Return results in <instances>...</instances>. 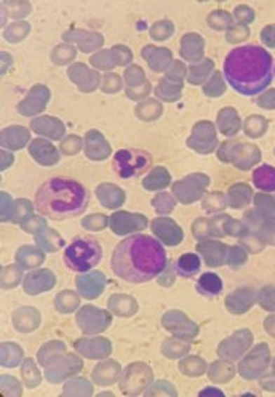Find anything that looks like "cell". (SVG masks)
<instances>
[{"mask_svg":"<svg viewBox=\"0 0 275 397\" xmlns=\"http://www.w3.org/2000/svg\"><path fill=\"white\" fill-rule=\"evenodd\" d=\"M53 285H55V275L50 271H45V269L43 271H36L29 274L25 282L26 292L32 293V295H36V293H40L43 290H50Z\"/></svg>","mask_w":275,"mask_h":397,"instance_id":"cell-9","label":"cell"},{"mask_svg":"<svg viewBox=\"0 0 275 397\" xmlns=\"http://www.w3.org/2000/svg\"><path fill=\"white\" fill-rule=\"evenodd\" d=\"M77 298L74 297V293H69V292H65V293H61V295L56 298V306H58L60 311H65V313H67V311H72L74 306H77Z\"/></svg>","mask_w":275,"mask_h":397,"instance_id":"cell-18","label":"cell"},{"mask_svg":"<svg viewBox=\"0 0 275 397\" xmlns=\"http://www.w3.org/2000/svg\"><path fill=\"white\" fill-rule=\"evenodd\" d=\"M102 250L93 237H79L67 247L65 261L72 271L87 273L101 261Z\"/></svg>","mask_w":275,"mask_h":397,"instance_id":"cell-4","label":"cell"},{"mask_svg":"<svg viewBox=\"0 0 275 397\" xmlns=\"http://www.w3.org/2000/svg\"><path fill=\"white\" fill-rule=\"evenodd\" d=\"M168 174L163 169H157L152 171V175L147 178L145 181V188L146 189H160L165 188L168 184Z\"/></svg>","mask_w":275,"mask_h":397,"instance_id":"cell-17","label":"cell"},{"mask_svg":"<svg viewBox=\"0 0 275 397\" xmlns=\"http://www.w3.org/2000/svg\"><path fill=\"white\" fill-rule=\"evenodd\" d=\"M101 318H107L106 313H102V311H96L93 309V306H85V309H82L79 313V324L80 327L85 332H90V333H96L98 330H102L107 324L105 322H96V319H101Z\"/></svg>","mask_w":275,"mask_h":397,"instance_id":"cell-10","label":"cell"},{"mask_svg":"<svg viewBox=\"0 0 275 397\" xmlns=\"http://www.w3.org/2000/svg\"><path fill=\"white\" fill-rule=\"evenodd\" d=\"M87 199V191L80 183L69 178H53L39 189L36 209L51 220H67L82 214Z\"/></svg>","mask_w":275,"mask_h":397,"instance_id":"cell-3","label":"cell"},{"mask_svg":"<svg viewBox=\"0 0 275 397\" xmlns=\"http://www.w3.org/2000/svg\"><path fill=\"white\" fill-rule=\"evenodd\" d=\"M224 76L231 87L245 96L257 95L272 82V58L256 45L234 48L226 56Z\"/></svg>","mask_w":275,"mask_h":397,"instance_id":"cell-2","label":"cell"},{"mask_svg":"<svg viewBox=\"0 0 275 397\" xmlns=\"http://www.w3.org/2000/svg\"><path fill=\"white\" fill-rule=\"evenodd\" d=\"M151 165V157L142 151H135V149H120L114 155V169L117 175L122 178H135L149 169Z\"/></svg>","mask_w":275,"mask_h":397,"instance_id":"cell-5","label":"cell"},{"mask_svg":"<svg viewBox=\"0 0 275 397\" xmlns=\"http://www.w3.org/2000/svg\"><path fill=\"white\" fill-rule=\"evenodd\" d=\"M31 154L32 157H36L40 164H55L58 160V152L56 149L50 145V143L43 140H36L31 145Z\"/></svg>","mask_w":275,"mask_h":397,"instance_id":"cell-11","label":"cell"},{"mask_svg":"<svg viewBox=\"0 0 275 397\" xmlns=\"http://www.w3.org/2000/svg\"><path fill=\"white\" fill-rule=\"evenodd\" d=\"M152 229L165 244L176 245L181 240V229L168 218H157L152 221Z\"/></svg>","mask_w":275,"mask_h":397,"instance_id":"cell-7","label":"cell"},{"mask_svg":"<svg viewBox=\"0 0 275 397\" xmlns=\"http://www.w3.org/2000/svg\"><path fill=\"white\" fill-rule=\"evenodd\" d=\"M167 266V255L156 239L149 235H133L120 242L112 255V269L119 278L142 284L160 273Z\"/></svg>","mask_w":275,"mask_h":397,"instance_id":"cell-1","label":"cell"},{"mask_svg":"<svg viewBox=\"0 0 275 397\" xmlns=\"http://www.w3.org/2000/svg\"><path fill=\"white\" fill-rule=\"evenodd\" d=\"M109 224H111L112 231L116 234H128L138 231V229H145L147 223L142 215H131L120 211V214H116L111 218Z\"/></svg>","mask_w":275,"mask_h":397,"instance_id":"cell-6","label":"cell"},{"mask_svg":"<svg viewBox=\"0 0 275 397\" xmlns=\"http://www.w3.org/2000/svg\"><path fill=\"white\" fill-rule=\"evenodd\" d=\"M255 184L262 191H274L275 189V170L269 165L261 167L255 171Z\"/></svg>","mask_w":275,"mask_h":397,"instance_id":"cell-13","label":"cell"},{"mask_svg":"<svg viewBox=\"0 0 275 397\" xmlns=\"http://www.w3.org/2000/svg\"><path fill=\"white\" fill-rule=\"evenodd\" d=\"M176 268H177V273H180L181 275L191 278V275L199 273L200 258L197 255H194V253H186V255H182L180 260H177Z\"/></svg>","mask_w":275,"mask_h":397,"instance_id":"cell-14","label":"cell"},{"mask_svg":"<svg viewBox=\"0 0 275 397\" xmlns=\"http://www.w3.org/2000/svg\"><path fill=\"white\" fill-rule=\"evenodd\" d=\"M222 289V282L216 274L206 273L199 280V290L205 295H217Z\"/></svg>","mask_w":275,"mask_h":397,"instance_id":"cell-15","label":"cell"},{"mask_svg":"<svg viewBox=\"0 0 275 397\" xmlns=\"http://www.w3.org/2000/svg\"><path fill=\"white\" fill-rule=\"evenodd\" d=\"M2 143L5 146H10L13 149H18L26 145V141L29 140V134L26 130L20 129V126H11L8 130H4L2 134Z\"/></svg>","mask_w":275,"mask_h":397,"instance_id":"cell-12","label":"cell"},{"mask_svg":"<svg viewBox=\"0 0 275 397\" xmlns=\"http://www.w3.org/2000/svg\"><path fill=\"white\" fill-rule=\"evenodd\" d=\"M58 124V120L55 119H37L36 122H32L34 130L39 131V134H43V135H50L53 138H60L62 134H65V126H58V129H51V125H56Z\"/></svg>","mask_w":275,"mask_h":397,"instance_id":"cell-16","label":"cell"},{"mask_svg":"<svg viewBox=\"0 0 275 397\" xmlns=\"http://www.w3.org/2000/svg\"><path fill=\"white\" fill-rule=\"evenodd\" d=\"M106 279L101 273H91L77 279V289L85 298H96L105 289Z\"/></svg>","mask_w":275,"mask_h":397,"instance_id":"cell-8","label":"cell"},{"mask_svg":"<svg viewBox=\"0 0 275 397\" xmlns=\"http://www.w3.org/2000/svg\"><path fill=\"white\" fill-rule=\"evenodd\" d=\"M26 250V253L22 252V250H20L18 252V261L21 263V264H27V261H26V258H29V263H31V266H36V264H39L40 261L43 260V256H42V253L40 252H37V250H32V249H25ZM27 266H29V264H27Z\"/></svg>","mask_w":275,"mask_h":397,"instance_id":"cell-19","label":"cell"}]
</instances>
